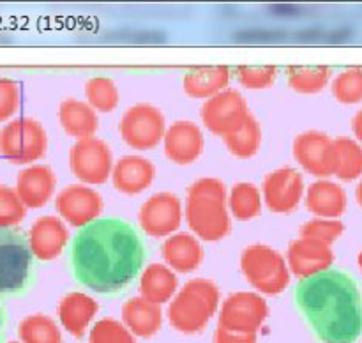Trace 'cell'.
<instances>
[{"label":"cell","mask_w":362,"mask_h":343,"mask_svg":"<svg viewBox=\"0 0 362 343\" xmlns=\"http://www.w3.org/2000/svg\"><path fill=\"white\" fill-rule=\"evenodd\" d=\"M69 243V230L62 219L55 216H42L32 223L28 230V244L32 255L41 262H49L59 257Z\"/></svg>","instance_id":"17"},{"label":"cell","mask_w":362,"mask_h":343,"mask_svg":"<svg viewBox=\"0 0 362 343\" xmlns=\"http://www.w3.org/2000/svg\"><path fill=\"white\" fill-rule=\"evenodd\" d=\"M332 95L341 105H357L362 101V69L350 67L332 80Z\"/></svg>","instance_id":"34"},{"label":"cell","mask_w":362,"mask_h":343,"mask_svg":"<svg viewBox=\"0 0 362 343\" xmlns=\"http://www.w3.org/2000/svg\"><path fill=\"white\" fill-rule=\"evenodd\" d=\"M55 209L71 226L83 228L99 218L103 211V198L92 187L73 184L57 194Z\"/></svg>","instance_id":"14"},{"label":"cell","mask_w":362,"mask_h":343,"mask_svg":"<svg viewBox=\"0 0 362 343\" xmlns=\"http://www.w3.org/2000/svg\"><path fill=\"white\" fill-rule=\"evenodd\" d=\"M21 343H62V332L53 318L46 315L25 317L18 325Z\"/></svg>","instance_id":"30"},{"label":"cell","mask_w":362,"mask_h":343,"mask_svg":"<svg viewBox=\"0 0 362 343\" xmlns=\"http://www.w3.org/2000/svg\"><path fill=\"white\" fill-rule=\"evenodd\" d=\"M35 281V257L18 228H0V301L27 293Z\"/></svg>","instance_id":"5"},{"label":"cell","mask_w":362,"mask_h":343,"mask_svg":"<svg viewBox=\"0 0 362 343\" xmlns=\"http://www.w3.org/2000/svg\"><path fill=\"white\" fill-rule=\"evenodd\" d=\"M219 308V289L214 281L194 278L184 283L168 306V322L182 335H197L207 327Z\"/></svg>","instance_id":"4"},{"label":"cell","mask_w":362,"mask_h":343,"mask_svg":"<svg viewBox=\"0 0 362 343\" xmlns=\"http://www.w3.org/2000/svg\"><path fill=\"white\" fill-rule=\"evenodd\" d=\"M99 306L95 299L83 292H69L62 297L57 308V315L62 327L74 338H81L98 315Z\"/></svg>","instance_id":"21"},{"label":"cell","mask_w":362,"mask_h":343,"mask_svg":"<svg viewBox=\"0 0 362 343\" xmlns=\"http://www.w3.org/2000/svg\"><path fill=\"white\" fill-rule=\"evenodd\" d=\"M71 172L85 184H105L113 172V156L108 145L90 136L78 140L69 152Z\"/></svg>","instance_id":"10"},{"label":"cell","mask_w":362,"mask_h":343,"mask_svg":"<svg viewBox=\"0 0 362 343\" xmlns=\"http://www.w3.org/2000/svg\"><path fill=\"white\" fill-rule=\"evenodd\" d=\"M20 106V87L9 78L0 76V122L11 119Z\"/></svg>","instance_id":"39"},{"label":"cell","mask_w":362,"mask_h":343,"mask_svg":"<svg viewBox=\"0 0 362 343\" xmlns=\"http://www.w3.org/2000/svg\"><path fill=\"white\" fill-rule=\"evenodd\" d=\"M85 98L98 112H112L119 105L117 85L106 76H95L85 83Z\"/></svg>","instance_id":"33"},{"label":"cell","mask_w":362,"mask_h":343,"mask_svg":"<svg viewBox=\"0 0 362 343\" xmlns=\"http://www.w3.org/2000/svg\"><path fill=\"white\" fill-rule=\"evenodd\" d=\"M226 187L216 177H202L187 190L184 216L198 239L221 240L232 228L228 207H226Z\"/></svg>","instance_id":"3"},{"label":"cell","mask_w":362,"mask_h":343,"mask_svg":"<svg viewBox=\"0 0 362 343\" xmlns=\"http://www.w3.org/2000/svg\"><path fill=\"white\" fill-rule=\"evenodd\" d=\"M251 113L247 112V103L244 95L235 88H226L214 98L207 99L200 110L204 126L211 133L226 136L243 126Z\"/></svg>","instance_id":"12"},{"label":"cell","mask_w":362,"mask_h":343,"mask_svg":"<svg viewBox=\"0 0 362 343\" xmlns=\"http://www.w3.org/2000/svg\"><path fill=\"white\" fill-rule=\"evenodd\" d=\"M88 343H136L133 332L115 318H103L95 322L88 332Z\"/></svg>","instance_id":"35"},{"label":"cell","mask_w":362,"mask_h":343,"mask_svg":"<svg viewBox=\"0 0 362 343\" xmlns=\"http://www.w3.org/2000/svg\"><path fill=\"white\" fill-rule=\"evenodd\" d=\"M59 120L64 131L78 140L94 136L99 127V119L95 110L88 103L80 99H66L60 103Z\"/></svg>","instance_id":"27"},{"label":"cell","mask_w":362,"mask_h":343,"mask_svg":"<svg viewBox=\"0 0 362 343\" xmlns=\"http://www.w3.org/2000/svg\"><path fill=\"white\" fill-rule=\"evenodd\" d=\"M156 179V166L141 156H124L115 163L112 182L124 194H138L152 186Z\"/></svg>","instance_id":"20"},{"label":"cell","mask_w":362,"mask_h":343,"mask_svg":"<svg viewBox=\"0 0 362 343\" xmlns=\"http://www.w3.org/2000/svg\"><path fill=\"white\" fill-rule=\"evenodd\" d=\"M306 207L311 214L324 219H338L346 211V193L339 184L322 179L306 191Z\"/></svg>","instance_id":"22"},{"label":"cell","mask_w":362,"mask_h":343,"mask_svg":"<svg viewBox=\"0 0 362 343\" xmlns=\"http://www.w3.org/2000/svg\"><path fill=\"white\" fill-rule=\"evenodd\" d=\"M165 154L177 165H191L204 151V134L191 120H177L166 129Z\"/></svg>","instance_id":"18"},{"label":"cell","mask_w":362,"mask_h":343,"mask_svg":"<svg viewBox=\"0 0 362 343\" xmlns=\"http://www.w3.org/2000/svg\"><path fill=\"white\" fill-rule=\"evenodd\" d=\"M9 343H20V342H9Z\"/></svg>","instance_id":"45"},{"label":"cell","mask_w":362,"mask_h":343,"mask_svg":"<svg viewBox=\"0 0 362 343\" xmlns=\"http://www.w3.org/2000/svg\"><path fill=\"white\" fill-rule=\"evenodd\" d=\"M232 214L240 221H250L262 212L260 191L251 182H239L232 187L228 198Z\"/></svg>","instance_id":"31"},{"label":"cell","mask_w":362,"mask_h":343,"mask_svg":"<svg viewBox=\"0 0 362 343\" xmlns=\"http://www.w3.org/2000/svg\"><path fill=\"white\" fill-rule=\"evenodd\" d=\"M332 262H334V253L331 246L313 239L299 237L290 244L286 251V264L290 272L300 276L303 279L329 271Z\"/></svg>","instance_id":"16"},{"label":"cell","mask_w":362,"mask_h":343,"mask_svg":"<svg viewBox=\"0 0 362 343\" xmlns=\"http://www.w3.org/2000/svg\"><path fill=\"white\" fill-rule=\"evenodd\" d=\"M356 200H357V204H359L361 207H362V177H361L359 184H357V190H356Z\"/></svg>","instance_id":"43"},{"label":"cell","mask_w":362,"mask_h":343,"mask_svg":"<svg viewBox=\"0 0 362 343\" xmlns=\"http://www.w3.org/2000/svg\"><path fill=\"white\" fill-rule=\"evenodd\" d=\"M214 343H257V335L247 332H233L218 327L214 332Z\"/></svg>","instance_id":"40"},{"label":"cell","mask_w":362,"mask_h":343,"mask_svg":"<svg viewBox=\"0 0 362 343\" xmlns=\"http://www.w3.org/2000/svg\"><path fill=\"white\" fill-rule=\"evenodd\" d=\"M343 232H345V225L339 219L324 218L311 219V221L304 223L299 230L300 237H304V239L318 240V243H324L327 246H331L336 239H339Z\"/></svg>","instance_id":"36"},{"label":"cell","mask_w":362,"mask_h":343,"mask_svg":"<svg viewBox=\"0 0 362 343\" xmlns=\"http://www.w3.org/2000/svg\"><path fill=\"white\" fill-rule=\"evenodd\" d=\"M7 325H9V318H7L6 308L0 304V343H4L7 332Z\"/></svg>","instance_id":"42"},{"label":"cell","mask_w":362,"mask_h":343,"mask_svg":"<svg viewBox=\"0 0 362 343\" xmlns=\"http://www.w3.org/2000/svg\"><path fill=\"white\" fill-rule=\"evenodd\" d=\"M223 140H225L226 149L237 158H253L262 144L260 124L253 115H250L243 126L237 127L233 133L223 136Z\"/></svg>","instance_id":"28"},{"label":"cell","mask_w":362,"mask_h":343,"mask_svg":"<svg viewBox=\"0 0 362 343\" xmlns=\"http://www.w3.org/2000/svg\"><path fill=\"white\" fill-rule=\"evenodd\" d=\"M141 230L152 237H168L175 233L182 223V204L170 191L152 194L138 211Z\"/></svg>","instance_id":"13"},{"label":"cell","mask_w":362,"mask_h":343,"mask_svg":"<svg viewBox=\"0 0 362 343\" xmlns=\"http://www.w3.org/2000/svg\"><path fill=\"white\" fill-rule=\"evenodd\" d=\"M269 317V306L262 296L255 292L230 293L219 310V325L233 332L257 335Z\"/></svg>","instance_id":"9"},{"label":"cell","mask_w":362,"mask_h":343,"mask_svg":"<svg viewBox=\"0 0 362 343\" xmlns=\"http://www.w3.org/2000/svg\"><path fill=\"white\" fill-rule=\"evenodd\" d=\"M48 136L41 124L30 117L11 120L0 129V154L11 163L27 165L46 154Z\"/></svg>","instance_id":"7"},{"label":"cell","mask_w":362,"mask_h":343,"mask_svg":"<svg viewBox=\"0 0 362 343\" xmlns=\"http://www.w3.org/2000/svg\"><path fill=\"white\" fill-rule=\"evenodd\" d=\"M230 78H232V69L228 66L194 67L186 73L182 87L191 98L211 99L228 88Z\"/></svg>","instance_id":"24"},{"label":"cell","mask_w":362,"mask_h":343,"mask_svg":"<svg viewBox=\"0 0 362 343\" xmlns=\"http://www.w3.org/2000/svg\"><path fill=\"white\" fill-rule=\"evenodd\" d=\"M57 186L53 170L46 165L27 166L18 173L16 193L25 207L39 209L48 204Z\"/></svg>","instance_id":"19"},{"label":"cell","mask_w":362,"mask_h":343,"mask_svg":"<svg viewBox=\"0 0 362 343\" xmlns=\"http://www.w3.org/2000/svg\"><path fill=\"white\" fill-rule=\"evenodd\" d=\"M163 258L172 271L193 272L204 260V250L198 239L191 233L179 232L170 236L161 246Z\"/></svg>","instance_id":"23"},{"label":"cell","mask_w":362,"mask_h":343,"mask_svg":"<svg viewBox=\"0 0 362 343\" xmlns=\"http://www.w3.org/2000/svg\"><path fill=\"white\" fill-rule=\"evenodd\" d=\"M27 207L18 197L16 190L9 186H0V228H14L23 221Z\"/></svg>","instance_id":"37"},{"label":"cell","mask_w":362,"mask_h":343,"mask_svg":"<svg viewBox=\"0 0 362 343\" xmlns=\"http://www.w3.org/2000/svg\"><path fill=\"white\" fill-rule=\"evenodd\" d=\"M262 191H264L265 205L272 212H278V214L292 212L303 200V175L292 166H283L265 177Z\"/></svg>","instance_id":"15"},{"label":"cell","mask_w":362,"mask_h":343,"mask_svg":"<svg viewBox=\"0 0 362 343\" xmlns=\"http://www.w3.org/2000/svg\"><path fill=\"white\" fill-rule=\"evenodd\" d=\"M122 322L134 336L152 338L161 329V308L141 296L131 297L122 306Z\"/></svg>","instance_id":"25"},{"label":"cell","mask_w":362,"mask_h":343,"mask_svg":"<svg viewBox=\"0 0 362 343\" xmlns=\"http://www.w3.org/2000/svg\"><path fill=\"white\" fill-rule=\"evenodd\" d=\"M286 80L296 92L317 94L327 87L331 69L327 66H290L286 67Z\"/></svg>","instance_id":"29"},{"label":"cell","mask_w":362,"mask_h":343,"mask_svg":"<svg viewBox=\"0 0 362 343\" xmlns=\"http://www.w3.org/2000/svg\"><path fill=\"white\" fill-rule=\"evenodd\" d=\"M119 131L122 140L138 151H151L161 140H165V115L148 103H140L124 112Z\"/></svg>","instance_id":"8"},{"label":"cell","mask_w":362,"mask_h":343,"mask_svg":"<svg viewBox=\"0 0 362 343\" xmlns=\"http://www.w3.org/2000/svg\"><path fill=\"white\" fill-rule=\"evenodd\" d=\"M177 276L168 265L154 264L147 265L140 276V296L154 304H165L173 299L177 293Z\"/></svg>","instance_id":"26"},{"label":"cell","mask_w":362,"mask_h":343,"mask_svg":"<svg viewBox=\"0 0 362 343\" xmlns=\"http://www.w3.org/2000/svg\"><path fill=\"white\" fill-rule=\"evenodd\" d=\"M297 163L315 177L336 175L339 163L336 140L322 131H304L293 141Z\"/></svg>","instance_id":"11"},{"label":"cell","mask_w":362,"mask_h":343,"mask_svg":"<svg viewBox=\"0 0 362 343\" xmlns=\"http://www.w3.org/2000/svg\"><path fill=\"white\" fill-rule=\"evenodd\" d=\"M339 163L336 177L341 180H354L362 177V145L349 136L336 138Z\"/></svg>","instance_id":"32"},{"label":"cell","mask_w":362,"mask_h":343,"mask_svg":"<svg viewBox=\"0 0 362 343\" xmlns=\"http://www.w3.org/2000/svg\"><path fill=\"white\" fill-rule=\"evenodd\" d=\"M357 264H359V267H361V271H362V250H361V253H359V258H357Z\"/></svg>","instance_id":"44"},{"label":"cell","mask_w":362,"mask_h":343,"mask_svg":"<svg viewBox=\"0 0 362 343\" xmlns=\"http://www.w3.org/2000/svg\"><path fill=\"white\" fill-rule=\"evenodd\" d=\"M240 269L247 283L267 296L283 292L290 283V269L285 257L265 244L247 246L240 255Z\"/></svg>","instance_id":"6"},{"label":"cell","mask_w":362,"mask_h":343,"mask_svg":"<svg viewBox=\"0 0 362 343\" xmlns=\"http://www.w3.org/2000/svg\"><path fill=\"white\" fill-rule=\"evenodd\" d=\"M145 248L129 223L95 219L71 243V267L81 285L99 293H119L140 272Z\"/></svg>","instance_id":"1"},{"label":"cell","mask_w":362,"mask_h":343,"mask_svg":"<svg viewBox=\"0 0 362 343\" xmlns=\"http://www.w3.org/2000/svg\"><path fill=\"white\" fill-rule=\"evenodd\" d=\"M237 80L246 88H267L278 76L276 66H239L235 67Z\"/></svg>","instance_id":"38"},{"label":"cell","mask_w":362,"mask_h":343,"mask_svg":"<svg viewBox=\"0 0 362 343\" xmlns=\"http://www.w3.org/2000/svg\"><path fill=\"white\" fill-rule=\"evenodd\" d=\"M293 297L320 342H357L362 332V296L349 274L329 269L300 279Z\"/></svg>","instance_id":"2"},{"label":"cell","mask_w":362,"mask_h":343,"mask_svg":"<svg viewBox=\"0 0 362 343\" xmlns=\"http://www.w3.org/2000/svg\"><path fill=\"white\" fill-rule=\"evenodd\" d=\"M352 131H354V134H356L357 141L362 145V108L356 113V117H354Z\"/></svg>","instance_id":"41"}]
</instances>
